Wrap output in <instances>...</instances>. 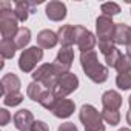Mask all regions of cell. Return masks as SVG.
Here are the masks:
<instances>
[{
	"instance_id": "1",
	"label": "cell",
	"mask_w": 131,
	"mask_h": 131,
	"mask_svg": "<svg viewBox=\"0 0 131 131\" xmlns=\"http://www.w3.org/2000/svg\"><path fill=\"white\" fill-rule=\"evenodd\" d=\"M80 63H82V68H83L85 74L94 83H103L108 79V68L103 67L102 63H99L97 52L94 49L88 51V52H82L80 54Z\"/></svg>"
},
{
	"instance_id": "2",
	"label": "cell",
	"mask_w": 131,
	"mask_h": 131,
	"mask_svg": "<svg viewBox=\"0 0 131 131\" xmlns=\"http://www.w3.org/2000/svg\"><path fill=\"white\" fill-rule=\"evenodd\" d=\"M19 19L16 17L11 5L8 2L0 3V32H2V40H13L16 39L19 32Z\"/></svg>"
},
{
	"instance_id": "3",
	"label": "cell",
	"mask_w": 131,
	"mask_h": 131,
	"mask_svg": "<svg viewBox=\"0 0 131 131\" xmlns=\"http://www.w3.org/2000/svg\"><path fill=\"white\" fill-rule=\"evenodd\" d=\"M79 119L85 126V131H105L102 123V114L93 105H83L79 113Z\"/></svg>"
},
{
	"instance_id": "4",
	"label": "cell",
	"mask_w": 131,
	"mask_h": 131,
	"mask_svg": "<svg viewBox=\"0 0 131 131\" xmlns=\"http://www.w3.org/2000/svg\"><path fill=\"white\" fill-rule=\"evenodd\" d=\"M60 77H62V76L56 71V68H54L52 63L40 65V67L34 71V74H32L34 82L40 83L42 86H45V88H48V90H52L54 85L57 83V80H59Z\"/></svg>"
},
{
	"instance_id": "5",
	"label": "cell",
	"mask_w": 131,
	"mask_h": 131,
	"mask_svg": "<svg viewBox=\"0 0 131 131\" xmlns=\"http://www.w3.org/2000/svg\"><path fill=\"white\" fill-rule=\"evenodd\" d=\"M42 59H43V49L40 46L26 48L22 51V54L19 57V68L23 73H31Z\"/></svg>"
},
{
	"instance_id": "6",
	"label": "cell",
	"mask_w": 131,
	"mask_h": 131,
	"mask_svg": "<svg viewBox=\"0 0 131 131\" xmlns=\"http://www.w3.org/2000/svg\"><path fill=\"white\" fill-rule=\"evenodd\" d=\"M77 86H79V79H77V76L73 74V73H68V74L62 76V77L57 80V83L54 85V88H52L51 91L54 93V96H56L57 99H65L68 94H71L73 91H76Z\"/></svg>"
},
{
	"instance_id": "7",
	"label": "cell",
	"mask_w": 131,
	"mask_h": 131,
	"mask_svg": "<svg viewBox=\"0 0 131 131\" xmlns=\"http://www.w3.org/2000/svg\"><path fill=\"white\" fill-rule=\"evenodd\" d=\"M73 60H74V51L71 46H63L59 52H57V57L54 59L52 65L56 71L60 74V76H65L70 73V68L73 65Z\"/></svg>"
},
{
	"instance_id": "8",
	"label": "cell",
	"mask_w": 131,
	"mask_h": 131,
	"mask_svg": "<svg viewBox=\"0 0 131 131\" xmlns=\"http://www.w3.org/2000/svg\"><path fill=\"white\" fill-rule=\"evenodd\" d=\"M96 31H97L99 42H102V40H113L114 31H116V23L113 22L111 17H106V16L102 14L96 20Z\"/></svg>"
},
{
	"instance_id": "9",
	"label": "cell",
	"mask_w": 131,
	"mask_h": 131,
	"mask_svg": "<svg viewBox=\"0 0 131 131\" xmlns=\"http://www.w3.org/2000/svg\"><path fill=\"white\" fill-rule=\"evenodd\" d=\"M76 43L82 52H88V51H93V48L96 46V37L90 29L77 25L76 26Z\"/></svg>"
},
{
	"instance_id": "10",
	"label": "cell",
	"mask_w": 131,
	"mask_h": 131,
	"mask_svg": "<svg viewBox=\"0 0 131 131\" xmlns=\"http://www.w3.org/2000/svg\"><path fill=\"white\" fill-rule=\"evenodd\" d=\"M76 110V105L70 99H57V102L52 106V114L59 119H68Z\"/></svg>"
},
{
	"instance_id": "11",
	"label": "cell",
	"mask_w": 131,
	"mask_h": 131,
	"mask_svg": "<svg viewBox=\"0 0 131 131\" xmlns=\"http://www.w3.org/2000/svg\"><path fill=\"white\" fill-rule=\"evenodd\" d=\"M13 120H14V126L19 131H29L31 126H32V123L36 122L34 116H32V113L29 110H19L14 114Z\"/></svg>"
},
{
	"instance_id": "12",
	"label": "cell",
	"mask_w": 131,
	"mask_h": 131,
	"mask_svg": "<svg viewBox=\"0 0 131 131\" xmlns=\"http://www.w3.org/2000/svg\"><path fill=\"white\" fill-rule=\"evenodd\" d=\"M45 13H46V17L52 22H60L63 20L65 17H67V6H65V3L62 2H57V0H54V2H49L45 8Z\"/></svg>"
},
{
	"instance_id": "13",
	"label": "cell",
	"mask_w": 131,
	"mask_h": 131,
	"mask_svg": "<svg viewBox=\"0 0 131 131\" xmlns=\"http://www.w3.org/2000/svg\"><path fill=\"white\" fill-rule=\"evenodd\" d=\"M102 105L105 110H111V111H117L120 106H122V96L114 91V90H110V91H105L102 94Z\"/></svg>"
},
{
	"instance_id": "14",
	"label": "cell",
	"mask_w": 131,
	"mask_h": 131,
	"mask_svg": "<svg viewBox=\"0 0 131 131\" xmlns=\"http://www.w3.org/2000/svg\"><path fill=\"white\" fill-rule=\"evenodd\" d=\"M0 86H2V96L5 97L9 93H16L20 88V79L14 74V73H8L2 77V82H0Z\"/></svg>"
},
{
	"instance_id": "15",
	"label": "cell",
	"mask_w": 131,
	"mask_h": 131,
	"mask_svg": "<svg viewBox=\"0 0 131 131\" xmlns=\"http://www.w3.org/2000/svg\"><path fill=\"white\" fill-rule=\"evenodd\" d=\"M59 42L57 32L51 31V29H43L37 34V46H40L42 49H49L54 48Z\"/></svg>"
},
{
	"instance_id": "16",
	"label": "cell",
	"mask_w": 131,
	"mask_h": 131,
	"mask_svg": "<svg viewBox=\"0 0 131 131\" xmlns=\"http://www.w3.org/2000/svg\"><path fill=\"white\" fill-rule=\"evenodd\" d=\"M57 37H59V42L63 45V46H71L76 43V26L73 25H63L59 28L57 31Z\"/></svg>"
},
{
	"instance_id": "17",
	"label": "cell",
	"mask_w": 131,
	"mask_h": 131,
	"mask_svg": "<svg viewBox=\"0 0 131 131\" xmlns=\"http://www.w3.org/2000/svg\"><path fill=\"white\" fill-rule=\"evenodd\" d=\"M131 37V26L125 25V23H116V31H114V37L113 42L116 45H125L129 42Z\"/></svg>"
},
{
	"instance_id": "18",
	"label": "cell",
	"mask_w": 131,
	"mask_h": 131,
	"mask_svg": "<svg viewBox=\"0 0 131 131\" xmlns=\"http://www.w3.org/2000/svg\"><path fill=\"white\" fill-rule=\"evenodd\" d=\"M32 9H34L32 3L26 2V0H19V2H16V6H14V14L20 22H25L32 13Z\"/></svg>"
},
{
	"instance_id": "19",
	"label": "cell",
	"mask_w": 131,
	"mask_h": 131,
	"mask_svg": "<svg viewBox=\"0 0 131 131\" xmlns=\"http://www.w3.org/2000/svg\"><path fill=\"white\" fill-rule=\"evenodd\" d=\"M29 40H31V31H29V28H25V26L19 29V32L14 39L17 49H26L25 46L29 43Z\"/></svg>"
},
{
	"instance_id": "20",
	"label": "cell",
	"mask_w": 131,
	"mask_h": 131,
	"mask_svg": "<svg viewBox=\"0 0 131 131\" xmlns=\"http://www.w3.org/2000/svg\"><path fill=\"white\" fill-rule=\"evenodd\" d=\"M16 42L14 40H2L0 42V54L3 59H13L16 54Z\"/></svg>"
},
{
	"instance_id": "21",
	"label": "cell",
	"mask_w": 131,
	"mask_h": 131,
	"mask_svg": "<svg viewBox=\"0 0 131 131\" xmlns=\"http://www.w3.org/2000/svg\"><path fill=\"white\" fill-rule=\"evenodd\" d=\"M57 102V97L54 96V93L51 91V90H45L43 93H42V96H40V99H39V103L43 106V108H46V110H52V106H54V103Z\"/></svg>"
},
{
	"instance_id": "22",
	"label": "cell",
	"mask_w": 131,
	"mask_h": 131,
	"mask_svg": "<svg viewBox=\"0 0 131 131\" xmlns=\"http://www.w3.org/2000/svg\"><path fill=\"white\" fill-rule=\"evenodd\" d=\"M43 91H45V90L42 88V85H40V83H37V82H31V83L28 85L26 94H28V97H29L31 100L39 102V99H40V96H42V93H43Z\"/></svg>"
},
{
	"instance_id": "23",
	"label": "cell",
	"mask_w": 131,
	"mask_h": 131,
	"mask_svg": "<svg viewBox=\"0 0 131 131\" xmlns=\"http://www.w3.org/2000/svg\"><path fill=\"white\" fill-rule=\"evenodd\" d=\"M102 119L106 122V123H110L111 126H116L119 122H120V114H119V111H111V110H102Z\"/></svg>"
},
{
	"instance_id": "24",
	"label": "cell",
	"mask_w": 131,
	"mask_h": 131,
	"mask_svg": "<svg viewBox=\"0 0 131 131\" xmlns=\"http://www.w3.org/2000/svg\"><path fill=\"white\" fill-rule=\"evenodd\" d=\"M22 102H23V94L19 93V91L9 93V94H6V96L3 97V103H5L6 106H17V105H20Z\"/></svg>"
},
{
	"instance_id": "25",
	"label": "cell",
	"mask_w": 131,
	"mask_h": 131,
	"mask_svg": "<svg viewBox=\"0 0 131 131\" xmlns=\"http://www.w3.org/2000/svg\"><path fill=\"white\" fill-rule=\"evenodd\" d=\"M116 70L119 74H123V73H129L131 71V57L129 56H120L119 62L116 63Z\"/></svg>"
},
{
	"instance_id": "26",
	"label": "cell",
	"mask_w": 131,
	"mask_h": 131,
	"mask_svg": "<svg viewBox=\"0 0 131 131\" xmlns=\"http://www.w3.org/2000/svg\"><path fill=\"white\" fill-rule=\"evenodd\" d=\"M100 9H102L103 16H106V17H113V16H116V14H119V13H120V6H119L117 3H114V2L102 3Z\"/></svg>"
},
{
	"instance_id": "27",
	"label": "cell",
	"mask_w": 131,
	"mask_h": 131,
	"mask_svg": "<svg viewBox=\"0 0 131 131\" xmlns=\"http://www.w3.org/2000/svg\"><path fill=\"white\" fill-rule=\"evenodd\" d=\"M116 85L120 90H129L131 88V71L129 73H123V74H117L116 77Z\"/></svg>"
},
{
	"instance_id": "28",
	"label": "cell",
	"mask_w": 131,
	"mask_h": 131,
	"mask_svg": "<svg viewBox=\"0 0 131 131\" xmlns=\"http://www.w3.org/2000/svg\"><path fill=\"white\" fill-rule=\"evenodd\" d=\"M120 56H122V52H120L117 48H114L111 52H108V54L105 56V62H106V65H108V67H111V68H116V63L119 62Z\"/></svg>"
},
{
	"instance_id": "29",
	"label": "cell",
	"mask_w": 131,
	"mask_h": 131,
	"mask_svg": "<svg viewBox=\"0 0 131 131\" xmlns=\"http://www.w3.org/2000/svg\"><path fill=\"white\" fill-rule=\"evenodd\" d=\"M114 48H116V45H114L113 40H102V42H99V51L103 56H106L108 52H111Z\"/></svg>"
},
{
	"instance_id": "30",
	"label": "cell",
	"mask_w": 131,
	"mask_h": 131,
	"mask_svg": "<svg viewBox=\"0 0 131 131\" xmlns=\"http://www.w3.org/2000/svg\"><path fill=\"white\" fill-rule=\"evenodd\" d=\"M9 120H11V114H9V111H6L5 108H2V110H0V125L5 126V125L9 123Z\"/></svg>"
},
{
	"instance_id": "31",
	"label": "cell",
	"mask_w": 131,
	"mask_h": 131,
	"mask_svg": "<svg viewBox=\"0 0 131 131\" xmlns=\"http://www.w3.org/2000/svg\"><path fill=\"white\" fill-rule=\"evenodd\" d=\"M31 131H49V128H48V125H46L45 122L36 120V122L32 123V126H31Z\"/></svg>"
},
{
	"instance_id": "32",
	"label": "cell",
	"mask_w": 131,
	"mask_h": 131,
	"mask_svg": "<svg viewBox=\"0 0 131 131\" xmlns=\"http://www.w3.org/2000/svg\"><path fill=\"white\" fill-rule=\"evenodd\" d=\"M57 131H77V126L73 123V122H65L59 126Z\"/></svg>"
},
{
	"instance_id": "33",
	"label": "cell",
	"mask_w": 131,
	"mask_h": 131,
	"mask_svg": "<svg viewBox=\"0 0 131 131\" xmlns=\"http://www.w3.org/2000/svg\"><path fill=\"white\" fill-rule=\"evenodd\" d=\"M126 56L131 57V37H129V42L126 43Z\"/></svg>"
},
{
	"instance_id": "34",
	"label": "cell",
	"mask_w": 131,
	"mask_h": 131,
	"mask_svg": "<svg viewBox=\"0 0 131 131\" xmlns=\"http://www.w3.org/2000/svg\"><path fill=\"white\" fill-rule=\"evenodd\" d=\"M126 122H128V125H131V108H129V111L126 113Z\"/></svg>"
},
{
	"instance_id": "35",
	"label": "cell",
	"mask_w": 131,
	"mask_h": 131,
	"mask_svg": "<svg viewBox=\"0 0 131 131\" xmlns=\"http://www.w3.org/2000/svg\"><path fill=\"white\" fill-rule=\"evenodd\" d=\"M119 131H131V129H129V128H120Z\"/></svg>"
},
{
	"instance_id": "36",
	"label": "cell",
	"mask_w": 131,
	"mask_h": 131,
	"mask_svg": "<svg viewBox=\"0 0 131 131\" xmlns=\"http://www.w3.org/2000/svg\"><path fill=\"white\" fill-rule=\"evenodd\" d=\"M128 102H129V106H131V96H129V99H128Z\"/></svg>"
}]
</instances>
